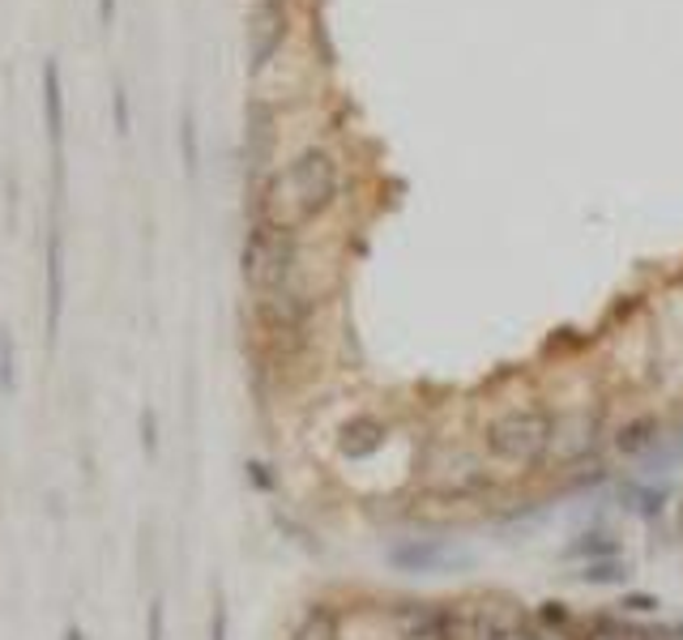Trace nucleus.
<instances>
[{
	"mask_svg": "<svg viewBox=\"0 0 683 640\" xmlns=\"http://www.w3.org/2000/svg\"><path fill=\"white\" fill-rule=\"evenodd\" d=\"M653 628L628 623V619H611V615H594L586 623V640H653Z\"/></svg>",
	"mask_w": 683,
	"mask_h": 640,
	"instance_id": "obj_10",
	"label": "nucleus"
},
{
	"mask_svg": "<svg viewBox=\"0 0 683 640\" xmlns=\"http://www.w3.org/2000/svg\"><path fill=\"white\" fill-rule=\"evenodd\" d=\"M111 116H116V132L129 137V90L125 86L111 90Z\"/></svg>",
	"mask_w": 683,
	"mask_h": 640,
	"instance_id": "obj_17",
	"label": "nucleus"
},
{
	"mask_svg": "<svg viewBox=\"0 0 683 640\" xmlns=\"http://www.w3.org/2000/svg\"><path fill=\"white\" fill-rule=\"evenodd\" d=\"M141 440H146V448H150V452L159 448V427H154V415H150V410L141 415Z\"/></svg>",
	"mask_w": 683,
	"mask_h": 640,
	"instance_id": "obj_21",
	"label": "nucleus"
},
{
	"mask_svg": "<svg viewBox=\"0 0 683 640\" xmlns=\"http://www.w3.org/2000/svg\"><path fill=\"white\" fill-rule=\"evenodd\" d=\"M65 640H86V637H82V632H77V628H68V632H65Z\"/></svg>",
	"mask_w": 683,
	"mask_h": 640,
	"instance_id": "obj_24",
	"label": "nucleus"
},
{
	"mask_svg": "<svg viewBox=\"0 0 683 640\" xmlns=\"http://www.w3.org/2000/svg\"><path fill=\"white\" fill-rule=\"evenodd\" d=\"M385 440H389V427H385L381 418L355 415L342 431H338V452L351 457V461H367V457H376V452L385 448Z\"/></svg>",
	"mask_w": 683,
	"mask_h": 640,
	"instance_id": "obj_6",
	"label": "nucleus"
},
{
	"mask_svg": "<svg viewBox=\"0 0 683 640\" xmlns=\"http://www.w3.org/2000/svg\"><path fill=\"white\" fill-rule=\"evenodd\" d=\"M287 31H291L287 0H257L253 4V13H248V68L253 73H260L265 64L282 52Z\"/></svg>",
	"mask_w": 683,
	"mask_h": 640,
	"instance_id": "obj_4",
	"label": "nucleus"
},
{
	"mask_svg": "<svg viewBox=\"0 0 683 640\" xmlns=\"http://www.w3.org/2000/svg\"><path fill=\"white\" fill-rule=\"evenodd\" d=\"M210 640H227V602L223 598L210 610Z\"/></svg>",
	"mask_w": 683,
	"mask_h": 640,
	"instance_id": "obj_19",
	"label": "nucleus"
},
{
	"mask_svg": "<svg viewBox=\"0 0 683 640\" xmlns=\"http://www.w3.org/2000/svg\"><path fill=\"white\" fill-rule=\"evenodd\" d=\"M440 559H449V551L445 546H402V551H393V564H402V568H410V573H424L431 564H440Z\"/></svg>",
	"mask_w": 683,
	"mask_h": 640,
	"instance_id": "obj_12",
	"label": "nucleus"
},
{
	"mask_svg": "<svg viewBox=\"0 0 683 640\" xmlns=\"http://www.w3.org/2000/svg\"><path fill=\"white\" fill-rule=\"evenodd\" d=\"M295 274V231L278 218H265L257 214V223L248 226V239H244V282L265 295H278V290L291 287Z\"/></svg>",
	"mask_w": 683,
	"mask_h": 640,
	"instance_id": "obj_2",
	"label": "nucleus"
},
{
	"mask_svg": "<svg viewBox=\"0 0 683 640\" xmlns=\"http://www.w3.org/2000/svg\"><path fill=\"white\" fill-rule=\"evenodd\" d=\"M111 18H116V0H98V22L111 26Z\"/></svg>",
	"mask_w": 683,
	"mask_h": 640,
	"instance_id": "obj_22",
	"label": "nucleus"
},
{
	"mask_svg": "<svg viewBox=\"0 0 683 640\" xmlns=\"http://www.w3.org/2000/svg\"><path fill=\"white\" fill-rule=\"evenodd\" d=\"M491 640H543L534 628H525V623H517V619H504L495 632H491Z\"/></svg>",
	"mask_w": 683,
	"mask_h": 640,
	"instance_id": "obj_18",
	"label": "nucleus"
},
{
	"mask_svg": "<svg viewBox=\"0 0 683 640\" xmlns=\"http://www.w3.org/2000/svg\"><path fill=\"white\" fill-rule=\"evenodd\" d=\"M18 388V346H13V333L0 329V393H13Z\"/></svg>",
	"mask_w": 683,
	"mask_h": 640,
	"instance_id": "obj_14",
	"label": "nucleus"
},
{
	"mask_svg": "<svg viewBox=\"0 0 683 640\" xmlns=\"http://www.w3.org/2000/svg\"><path fill=\"white\" fill-rule=\"evenodd\" d=\"M577 576H581L586 585H623V580H628V564H619V559H594V564H586Z\"/></svg>",
	"mask_w": 683,
	"mask_h": 640,
	"instance_id": "obj_13",
	"label": "nucleus"
},
{
	"mask_svg": "<svg viewBox=\"0 0 683 640\" xmlns=\"http://www.w3.org/2000/svg\"><path fill=\"white\" fill-rule=\"evenodd\" d=\"M163 628H167L163 602H154V607H150V619H146V640H163Z\"/></svg>",
	"mask_w": 683,
	"mask_h": 640,
	"instance_id": "obj_20",
	"label": "nucleus"
},
{
	"mask_svg": "<svg viewBox=\"0 0 683 640\" xmlns=\"http://www.w3.org/2000/svg\"><path fill=\"white\" fill-rule=\"evenodd\" d=\"M555 445V415L547 406H513L504 415H495L483 427V448L500 466H517L534 470L538 461L552 457Z\"/></svg>",
	"mask_w": 683,
	"mask_h": 640,
	"instance_id": "obj_1",
	"label": "nucleus"
},
{
	"mask_svg": "<svg viewBox=\"0 0 683 640\" xmlns=\"http://www.w3.org/2000/svg\"><path fill=\"white\" fill-rule=\"evenodd\" d=\"M628 607L632 610H653L658 602H653V598H628Z\"/></svg>",
	"mask_w": 683,
	"mask_h": 640,
	"instance_id": "obj_23",
	"label": "nucleus"
},
{
	"mask_svg": "<svg viewBox=\"0 0 683 640\" xmlns=\"http://www.w3.org/2000/svg\"><path fill=\"white\" fill-rule=\"evenodd\" d=\"M653 440H658V423H653V418H637V423L619 427V436H616L619 452H628V457L645 452V448H650Z\"/></svg>",
	"mask_w": 683,
	"mask_h": 640,
	"instance_id": "obj_11",
	"label": "nucleus"
},
{
	"mask_svg": "<svg viewBox=\"0 0 683 640\" xmlns=\"http://www.w3.org/2000/svg\"><path fill=\"white\" fill-rule=\"evenodd\" d=\"M269 192H282L278 201L291 210L287 223H312L317 214H326L338 196V162L329 150H303L287 167L282 180H274Z\"/></svg>",
	"mask_w": 683,
	"mask_h": 640,
	"instance_id": "obj_3",
	"label": "nucleus"
},
{
	"mask_svg": "<svg viewBox=\"0 0 683 640\" xmlns=\"http://www.w3.org/2000/svg\"><path fill=\"white\" fill-rule=\"evenodd\" d=\"M43 125L52 146V175L56 192L65 189V86H61V64L43 61Z\"/></svg>",
	"mask_w": 683,
	"mask_h": 640,
	"instance_id": "obj_5",
	"label": "nucleus"
},
{
	"mask_svg": "<svg viewBox=\"0 0 683 640\" xmlns=\"http://www.w3.org/2000/svg\"><path fill=\"white\" fill-rule=\"evenodd\" d=\"M274 154V111L269 103H248V141H244V159H248V171L260 175L265 162Z\"/></svg>",
	"mask_w": 683,
	"mask_h": 640,
	"instance_id": "obj_8",
	"label": "nucleus"
},
{
	"mask_svg": "<svg viewBox=\"0 0 683 640\" xmlns=\"http://www.w3.org/2000/svg\"><path fill=\"white\" fill-rule=\"evenodd\" d=\"M61 308H65V244L61 231L52 226L47 235V342L61 333Z\"/></svg>",
	"mask_w": 683,
	"mask_h": 640,
	"instance_id": "obj_7",
	"label": "nucleus"
},
{
	"mask_svg": "<svg viewBox=\"0 0 683 640\" xmlns=\"http://www.w3.org/2000/svg\"><path fill=\"white\" fill-rule=\"evenodd\" d=\"M291 640H342V619L329 602H312L299 615Z\"/></svg>",
	"mask_w": 683,
	"mask_h": 640,
	"instance_id": "obj_9",
	"label": "nucleus"
},
{
	"mask_svg": "<svg viewBox=\"0 0 683 640\" xmlns=\"http://www.w3.org/2000/svg\"><path fill=\"white\" fill-rule=\"evenodd\" d=\"M568 551H573V555H589V564H594V559H616L619 555V546L611 543V534H581V543H573Z\"/></svg>",
	"mask_w": 683,
	"mask_h": 640,
	"instance_id": "obj_15",
	"label": "nucleus"
},
{
	"mask_svg": "<svg viewBox=\"0 0 683 640\" xmlns=\"http://www.w3.org/2000/svg\"><path fill=\"white\" fill-rule=\"evenodd\" d=\"M180 146H184V167H189V175L196 171V125H193V111H184V120H180Z\"/></svg>",
	"mask_w": 683,
	"mask_h": 640,
	"instance_id": "obj_16",
	"label": "nucleus"
}]
</instances>
